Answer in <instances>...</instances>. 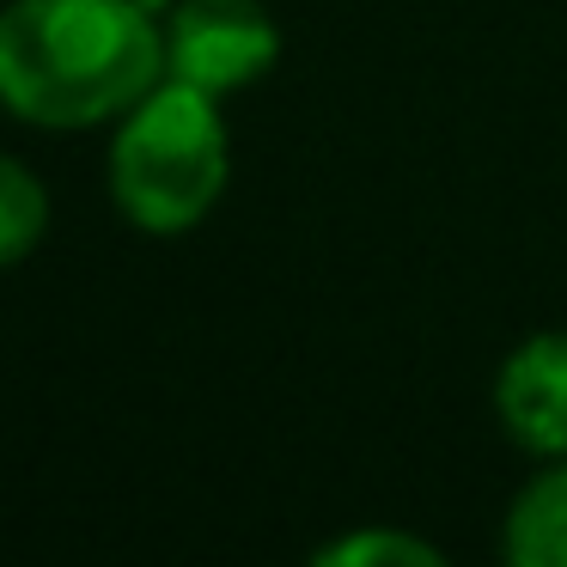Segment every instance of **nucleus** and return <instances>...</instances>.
Listing matches in <instances>:
<instances>
[{
    "mask_svg": "<svg viewBox=\"0 0 567 567\" xmlns=\"http://www.w3.org/2000/svg\"><path fill=\"white\" fill-rule=\"evenodd\" d=\"M275 62L281 31L262 0H177L165 13V74L184 86L226 99L257 86Z\"/></svg>",
    "mask_w": 567,
    "mask_h": 567,
    "instance_id": "obj_3",
    "label": "nucleus"
},
{
    "mask_svg": "<svg viewBox=\"0 0 567 567\" xmlns=\"http://www.w3.org/2000/svg\"><path fill=\"white\" fill-rule=\"evenodd\" d=\"M501 555L506 567H567V457H549V470L518 488Z\"/></svg>",
    "mask_w": 567,
    "mask_h": 567,
    "instance_id": "obj_5",
    "label": "nucleus"
},
{
    "mask_svg": "<svg viewBox=\"0 0 567 567\" xmlns=\"http://www.w3.org/2000/svg\"><path fill=\"white\" fill-rule=\"evenodd\" d=\"M233 177V135L220 99L165 74L135 111L116 116L111 141V202L128 226L177 238L214 214Z\"/></svg>",
    "mask_w": 567,
    "mask_h": 567,
    "instance_id": "obj_2",
    "label": "nucleus"
},
{
    "mask_svg": "<svg viewBox=\"0 0 567 567\" xmlns=\"http://www.w3.org/2000/svg\"><path fill=\"white\" fill-rule=\"evenodd\" d=\"M494 409L525 452L567 457V330H543L506 354Z\"/></svg>",
    "mask_w": 567,
    "mask_h": 567,
    "instance_id": "obj_4",
    "label": "nucleus"
},
{
    "mask_svg": "<svg viewBox=\"0 0 567 567\" xmlns=\"http://www.w3.org/2000/svg\"><path fill=\"white\" fill-rule=\"evenodd\" d=\"M165 80V25L147 0H7L0 111L31 128H99Z\"/></svg>",
    "mask_w": 567,
    "mask_h": 567,
    "instance_id": "obj_1",
    "label": "nucleus"
},
{
    "mask_svg": "<svg viewBox=\"0 0 567 567\" xmlns=\"http://www.w3.org/2000/svg\"><path fill=\"white\" fill-rule=\"evenodd\" d=\"M50 233V189L25 159L0 153V269L25 262Z\"/></svg>",
    "mask_w": 567,
    "mask_h": 567,
    "instance_id": "obj_6",
    "label": "nucleus"
},
{
    "mask_svg": "<svg viewBox=\"0 0 567 567\" xmlns=\"http://www.w3.org/2000/svg\"><path fill=\"white\" fill-rule=\"evenodd\" d=\"M311 567H452L427 537H409V530L391 525H367V530H348V537L323 543L311 555Z\"/></svg>",
    "mask_w": 567,
    "mask_h": 567,
    "instance_id": "obj_7",
    "label": "nucleus"
}]
</instances>
